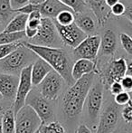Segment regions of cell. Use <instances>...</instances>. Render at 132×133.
I'll list each match as a JSON object with an SVG mask.
<instances>
[{
    "label": "cell",
    "instance_id": "6",
    "mask_svg": "<svg viewBox=\"0 0 132 133\" xmlns=\"http://www.w3.org/2000/svg\"><path fill=\"white\" fill-rule=\"evenodd\" d=\"M43 122L31 107L25 105L16 114V133H35Z\"/></svg>",
    "mask_w": 132,
    "mask_h": 133
},
{
    "label": "cell",
    "instance_id": "29",
    "mask_svg": "<svg viewBox=\"0 0 132 133\" xmlns=\"http://www.w3.org/2000/svg\"><path fill=\"white\" fill-rule=\"evenodd\" d=\"M59 1L72 9L74 13L83 12L87 6V3L85 0H59Z\"/></svg>",
    "mask_w": 132,
    "mask_h": 133
},
{
    "label": "cell",
    "instance_id": "21",
    "mask_svg": "<svg viewBox=\"0 0 132 133\" xmlns=\"http://www.w3.org/2000/svg\"><path fill=\"white\" fill-rule=\"evenodd\" d=\"M27 21H28V16H26V15H16L15 16H13V18L9 21V23H7V25L5 26L4 32L10 34L25 32Z\"/></svg>",
    "mask_w": 132,
    "mask_h": 133
},
{
    "label": "cell",
    "instance_id": "10",
    "mask_svg": "<svg viewBox=\"0 0 132 133\" xmlns=\"http://www.w3.org/2000/svg\"><path fill=\"white\" fill-rule=\"evenodd\" d=\"M64 80L55 71L51 72L39 84V92L48 101H55L58 98Z\"/></svg>",
    "mask_w": 132,
    "mask_h": 133
},
{
    "label": "cell",
    "instance_id": "3",
    "mask_svg": "<svg viewBox=\"0 0 132 133\" xmlns=\"http://www.w3.org/2000/svg\"><path fill=\"white\" fill-rule=\"evenodd\" d=\"M103 88L104 84L101 81H98L93 83L87 96L86 110L88 123L92 127L98 125L103 103Z\"/></svg>",
    "mask_w": 132,
    "mask_h": 133
},
{
    "label": "cell",
    "instance_id": "22",
    "mask_svg": "<svg viewBox=\"0 0 132 133\" xmlns=\"http://www.w3.org/2000/svg\"><path fill=\"white\" fill-rule=\"evenodd\" d=\"M42 18H43L42 15H41V13L38 10L31 13L28 16V21H27L25 33V36L28 37L30 40L34 38L35 35L38 33Z\"/></svg>",
    "mask_w": 132,
    "mask_h": 133
},
{
    "label": "cell",
    "instance_id": "27",
    "mask_svg": "<svg viewBox=\"0 0 132 133\" xmlns=\"http://www.w3.org/2000/svg\"><path fill=\"white\" fill-rule=\"evenodd\" d=\"M25 36V32H21V33H5V32H1L0 33V45L2 44H11V43H16L21 41L24 37Z\"/></svg>",
    "mask_w": 132,
    "mask_h": 133
},
{
    "label": "cell",
    "instance_id": "26",
    "mask_svg": "<svg viewBox=\"0 0 132 133\" xmlns=\"http://www.w3.org/2000/svg\"><path fill=\"white\" fill-rule=\"evenodd\" d=\"M24 45H25V42H21V41L0 45V61L6 58L8 55L14 53L16 50H17L18 48L22 47Z\"/></svg>",
    "mask_w": 132,
    "mask_h": 133
},
{
    "label": "cell",
    "instance_id": "32",
    "mask_svg": "<svg viewBox=\"0 0 132 133\" xmlns=\"http://www.w3.org/2000/svg\"><path fill=\"white\" fill-rule=\"evenodd\" d=\"M110 10H111V15H113V16H124L126 12V5L122 2H119L118 4H116V5L111 7Z\"/></svg>",
    "mask_w": 132,
    "mask_h": 133
},
{
    "label": "cell",
    "instance_id": "37",
    "mask_svg": "<svg viewBox=\"0 0 132 133\" xmlns=\"http://www.w3.org/2000/svg\"><path fill=\"white\" fill-rule=\"evenodd\" d=\"M30 3V0H11V4H12V7L16 10L21 7L25 6V5Z\"/></svg>",
    "mask_w": 132,
    "mask_h": 133
},
{
    "label": "cell",
    "instance_id": "42",
    "mask_svg": "<svg viewBox=\"0 0 132 133\" xmlns=\"http://www.w3.org/2000/svg\"><path fill=\"white\" fill-rule=\"evenodd\" d=\"M105 2H106V5H107L109 8H111L113 5H115L116 4H118L119 2H120V0H105Z\"/></svg>",
    "mask_w": 132,
    "mask_h": 133
},
{
    "label": "cell",
    "instance_id": "41",
    "mask_svg": "<svg viewBox=\"0 0 132 133\" xmlns=\"http://www.w3.org/2000/svg\"><path fill=\"white\" fill-rule=\"evenodd\" d=\"M126 75L132 77V60L127 62V72H126Z\"/></svg>",
    "mask_w": 132,
    "mask_h": 133
},
{
    "label": "cell",
    "instance_id": "39",
    "mask_svg": "<svg viewBox=\"0 0 132 133\" xmlns=\"http://www.w3.org/2000/svg\"><path fill=\"white\" fill-rule=\"evenodd\" d=\"M75 133H92V130L89 129V127L85 124H81L77 128Z\"/></svg>",
    "mask_w": 132,
    "mask_h": 133
},
{
    "label": "cell",
    "instance_id": "25",
    "mask_svg": "<svg viewBox=\"0 0 132 133\" xmlns=\"http://www.w3.org/2000/svg\"><path fill=\"white\" fill-rule=\"evenodd\" d=\"M54 22L56 25L61 26H67L72 24L75 23V16L72 10H64L62 11L56 17L54 18Z\"/></svg>",
    "mask_w": 132,
    "mask_h": 133
},
{
    "label": "cell",
    "instance_id": "1",
    "mask_svg": "<svg viewBox=\"0 0 132 133\" xmlns=\"http://www.w3.org/2000/svg\"><path fill=\"white\" fill-rule=\"evenodd\" d=\"M25 45L35 55L45 61L53 71L62 76L67 84L72 86L75 82L72 75V62L68 54L64 49L58 47L36 45L29 42H25Z\"/></svg>",
    "mask_w": 132,
    "mask_h": 133
},
{
    "label": "cell",
    "instance_id": "23",
    "mask_svg": "<svg viewBox=\"0 0 132 133\" xmlns=\"http://www.w3.org/2000/svg\"><path fill=\"white\" fill-rule=\"evenodd\" d=\"M3 133H16V114L13 109H7L2 116Z\"/></svg>",
    "mask_w": 132,
    "mask_h": 133
},
{
    "label": "cell",
    "instance_id": "8",
    "mask_svg": "<svg viewBox=\"0 0 132 133\" xmlns=\"http://www.w3.org/2000/svg\"><path fill=\"white\" fill-rule=\"evenodd\" d=\"M31 74H32V64L25 67L19 74V85L13 105L15 114H16L23 107L25 106L26 98L32 91L33 83Z\"/></svg>",
    "mask_w": 132,
    "mask_h": 133
},
{
    "label": "cell",
    "instance_id": "19",
    "mask_svg": "<svg viewBox=\"0 0 132 133\" xmlns=\"http://www.w3.org/2000/svg\"><path fill=\"white\" fill-rule=\"evenodd\" d=\"M53 68L44 61L43 59L38 57L35 60L34 63H32V83L34 86H38L44 78L51 72H53Z\"/></svg>",
    "mask_w": 132,
    "mask_h": 133
},
{
    "label": "cell",
    "instance_id": "48",
    "mask_svg": "<svg viewBox=\"0 0 132 133\" xmlns=\"http://www.w3.org/2000/svg\"><path fill=\"white\" fill-rule=\"evenodd\" d=\"M35 133H40V132H39V130H38V131H36V132H35Z\"/></svg>",
    "mask_w": 132,
    "mask_h": 133
},
{
    "label": "cell",
    "instance_id": "47",
    "mask_svg": "<svg viewBox=\"0 0 132 133\" xmlns=\"http://www.w3.org/2000/svg\"><path fill=\"white\" fill-rule=\"evenodd\" d=\"M2 98H3V97H2V95H1V94H0V100H1V99H2Z\"/></svg>",
    "mask_w": 132,
    "mask_h": 133
},
{
    "label": "cell",
    "instance_id": "12",
    "mask_svg": "<svg viewBox=\"0 0 132 133\" xmlns=\"http://www.w3.org/2000/svg\"><path fill=\"white\" fill-rule=\"evenodd\" d=\"M56 27L62 42L73 49H75L88 36L82 30L80 29L75 23L67 26H61L56 25Z\"/></svg>",
    "mask_w": 132,
    "mask_h": 133
},
{
    "label": "cell",
    "instance_id": "45",
    "mask_svg": "<svg viewBox=\"0 0 132 133\" xmlns=\"http://www.w3.org/2000/svg\"><path fill=\"white\" fill-rule=\"evenodd\" d=\"M4 29H5V27H4L3 24H2L1 22H0V33H1V32H3Z\"/></svg>",
    "mask_w": 132,
    "mask_h": 133
},
{
    "label": "cell",
    "instance_id": "31",
    "mask_svg": "<svg viewBox=\"0 0 132 133\" xmlns=\"http://www.w3.org/2000/svg\"><path fill=\"white\" fill-rule=\"evenodd\" d=\"M114 102L119 106H126L130 103V96L127 91H122L120 94L114 96Z\"/></svg>",
    "mask_w": 132,
    "mask_h": 133
},
{
    "label": "cell",
    "instance_id": "11",
    "mask_svg": "<svg viewBox=\"0 0 132 133\" xmlns=\"http://www.w3.org/2000/svg\"><path fill=\"white\" fill-rule=\"evenodd\" d=\"M100 49V36L98 35H88L75 49L73 54L78 59H87L95 62Z\"/></svg>",
    "mask_w": 132,
    "mask_h": 133
},
{
    "label": "cell",
    "instance_id": "28",
    "mask_svg": "<svg viewBox=\"0 0 132 133\" xmlns=\"http://www.w3.org/2000/svg\"><path fill=\"white\" fill-rule=\"evenodd\" d=\"M40 133H66V130L58 121H51L49 123L42 124L39 129Z\"/></svg>",
    "mask_w": 132,
    "mask_h": 133
},
{
    "label": "cell",
    "instance_id": "33",
    "mask_svg": "<svg viewBox=\"0 0 132 133\" xmlns=\"http://www.w3.org/2000/svg\"><path fill=\"white\" fill-rule=\"evenodd\" d=\"M121 117L124 119L126 123L132 122V103L130 102L128 105L124 106V108L121 110Z\"/></svg>",
    "mask_w": 132,
    "mask_h": 133
},
{
    "label": "cell",
    "instance_id": "9",
    "mask_svg": "<svg viewBox=\"0 0 132 133\" xmlns=\"http://www.w3.org/2000/svg\"><path fill=\"white\" fill-rule=\"evenodd\" d=\"M120 106L109 102L100 113L96 133H113L120 118Z\"/></svg>",
    "mask_w": 132,
    "mask_h": 133
},
{
    "label": "cell",
    "instance_id": "7",
    "mask_svg": "<svg viewBox=\"0 0 132 133\" xmlns=\"http://www.w3.org/2000/svg\"><path fill=\"white\" fill-rule=\"evenodd\" d=\"M25 105H28L38 115L43 124L51 122L53 118V110L49 101L46 100L39 91H31L25 101Z\"/></svg>",
    "mask_w": 132,
    "mask_h": 133
},
{
    "label": "cell",
    "instance_id": "35",
    "mask_svg": "<svg viewBox=\"0 0 132 133\" xmlns=\"http://www.w3.org/2000/svg\"><path fill=\"white\" fill-rule=\"evenodd\" d=\"M109 89L110 93L112 95H114V96H116V95L120 94V92L124 91V90H123V88H122V85H121V83H120V82H113L112 84H110V86L109 87Z\"/></svg>",
    "mask_w": 132,
    "mask_h": 133
},
{
    "label": "cell",
    "instance_id": "40",
    "mask_svg": "<svg viewBox=\"0 0 132 133\" xmlns=\"http://www.w3.org/2000/svg\"><path fill=\"white\" fill-rule=\"evenodd\" d=\"M124 26H125V32H124V33L128 34V35H130V36L132 37V23H130V22L127 19L125 22Z\"/></svg>",
    "mask_w": 132,
    "mask_h": 133
},
{
    "label": "cell",
    "instance_id": "14",
    "mask_svg": "<svg viewBox=\"0 0 132 133\" xmlns=\"http://www.w3.org/2000/svg\"><path fill=\"white\" fill-rule=\"evenodd\" d=\"M19 85V76L0 72V94L4 99L15 101Z\"/></svg>",
    "mask_w": 132,
    "mask_h": 133
},
{
    "label": "cell",
    "instance_id": "30",
    "mask_svg": "<svg viewBox=\"0 0 132 133\" xmlns=\"http://www.w3.org/2000/svg\"><path fill=\"white\" fill-rule=\"evenodd\" d=\"M120 41L126 53L132 56V37L126 33H121L120 35Z\"/></svg>",
    "mask_w": 132,
    "mask_h": 133
},
{
    "label": "cell",
    "instance_id": "44",
    "mask_svg": "<svg viewBox=\"0 0 132 133\" xmlns=\"http://www.w3.org/2000/svg\"><path fill=\"white\" fill-rule=\"evenodd\" d=\"M2 116H3V114L0 111V133H3L2 131Z\"/></svg>",
    "mask_w": 132,
    "mask_h": 133
},
{
    "label": "cell",
    "instance_id": "38",
    "mask_svg": "<svg viewBox=\"0 0 132 133\" xmlns=\"http://www.w3.org/2000/svg\"><path fill=\"white\" fill-rule=\"evenodd\" d=\"M125 5H126V12L124 16L126 17V19H128L130 23H132V0L128 2Z\"/></svg>",
    "mask_w": 132,
    "mask_h": 133
},
{
    "label": "cell",
    "instance_id": "20",
    "mask_svg": "<svg viewBox=\"0 0 132 133\" xmlns=\"http://www.w3.org/2000/svg\"><path fill=\"white\" fill-rule=\"evenodd\" d=\"M75 16V24L79 26L81 30H82L87 35H93L96 31V21L93 19L91 15L83 12L74 13Z\"/></svg>",
    "mask_w": 132,
    "mask_h": 133
},
{
    "label": "cell",
    "instance_id": "18",
    "mask_svg": "<svg viewBox=\"0 0 132 133\" xmlns=\"http://www.w3.org/2000/svg\"><path fill=\"white\" fill-rule=\"evenodd\" d=\"M118 48L117 35L112 29H106L100 37V51L104 55H113Z\"/></svg>",
    "mask_w": 132,
    "mask_h": 133
},
{
    "label": "cell",
    "instance_id": "24",
    "mask_svg": "<svg viewBox=\"0 0 132 133\" xmlns=\"http://www.w3.org/2000/svg\"><path fill=\"white\" fill-rule=\"evenodd\" d=\"M16 13L15 9L12 7L11 0H0V22L5 25L6 22L12 19V16Z\"/></svg>",
    "mask_w": 132,
    "mask_h": 133
},
{
    "label": "cell",
    "instance_id": "13",
    "mask_svg": "<svg viewBox=\"0 0 132 133\" xmlns=\"http://www.w3.org/2000/svg\"><path fill=\"white\" fill-rule=\"evenodd\" d=\"M127 61L123 57L114 59L109 63L103 74V84L108 87L115 82H120L126 76Z\"/></svg>",
    "mask_w": 132,
    "mask_h": 133
},
{
    "label": "cell",
    "instance_id": "5",
    "mask_svg": "<svg viewBox=\"0 0 132 133\" xmlns=\"http://www.w3.org/2000/svg\"><path fill=\"white\" fill-rule=\"evenodd\" d=\"M56 25L53 19L43 17L38 33L29 43L33 44L47 47H55L61 42Z\"/></svg>",
    "mask_w": 132,
    "mask_h": 133
},
{
    "label": "cell",
    "instance_id": "2",
    "mask_svg": "<svg viewBox=\"0 0 132 133\" xmlns=\"http://www.w3.org/2000/svg\"><path fill=\"white\" fill-rule=\"evenodd\" d=\"M95 72L87 74L76 81L62 98V112L68 119L77 118L81 113L87 96L94 83Z\"/></svg>",
    "mask_w": 132,
    "mask_h": 133
},
{
    "label": "cell",
    "instance_id": "17",
    "mask_svg": "<svg viewBox=\"0 0 132 133\" xmlns=\"http://www.w3.org/2000/svg\"><path fill=\"white\" fill-rule=\"evenodd\" d=\"M91 10L100 25L106 24L111 15V10L107 5L105 0H87Z\"/></svg>",
    "mask_w": 132,
    "mask_h": 133
},
{
    "label": "cell",
    "instance_id": "34",
    "mask_svg": "<svg viewBox=\"0 0 132 133\" xmlns=\"http://www.w3.org/2000/svg\"><path fill=\"white\" fill-rule=\"evenodd\" d=\"M38 10V5H33V4H27L25 5V6L21 7L19 9H16V13H18V14H24V15H26V16H29L31 13L34 12V11Z\"/></svg>",
    "mask_w": 132,
    "mask_h": 133
},
{
    "label": "cell",
    "instance_id": "36",
    "mask_svg": "<svg viewBox=\"0 0 132 133\" xmlns=\"http://www.w3.org/2000/svg\"><path fill=\"white\" fill-rule=\"evenodd\" d=\"M120 83H121L124 91L129 92V91H132V77L126 75L125 77L122 78V80L120 81Z\"/></svg>",
    "mask_w": 132,
    "mask_h": 133
},
{
    "label": "cell",
    "instance_id": "15",
    "mask_svg": "<svg viewBox=\"0 0 132 133\" xmlns=\"http://www.w3.org/2000/svg\"><path fill=\"white\" fill-rule=\"evenodd\" d=\"M72 10L59 0H45L44 3L38 5V11L43 17L54 19L62 11Z\"/></svg>",
    "mask_w": 132,
    "mask_h": 133
},
{
    "label": "cell",
    "instance_id": "4",
    "mask_svg": "<svg viewBox=\"0 0 132 133\" xmlns=\"http://www.w3.org/2000/svg\"><path fill=\"white\" fill-rule=\"evenodd\" d=\"M30 53H32V51L25 47V45L22 46L6 58L0 61V67L5 74H15V75L17 74H20L21 71L25 67L30 65L29 63L33 59Z\"/></svg>",
    "mask_w": 132,
    "mask_h": 133
},
{
    "label": "cell",
    "instance_id": "16",
    "mask_svg": "<svg viewBox=\"0 0 132 133\" xmlns=\"http://www.w3.org/2000/svg\"><path fill=\"white\" fill-rule=\"evenodd\" d=\"M92 72L97 74V64L94 61L87 59H78L72 65V75L75 82L84 75L92 74Z\"/></svg>",
    "mask_w": 132,
    "mask_h": 133
},
{
    "label": "cell",
    "instance_id": "46",
    "mask_svg": "<svg viewBox=\"0 0 132 133\" xmlns=\"http://www.w3.org/2000/svg\"><path fill=\"white\" fill-rule=\"evenodd\" d=\"M129 96H130V102H131V103H132V91H129Z\"/></svg>",
    "mask_w": 132,
    "mask_h": 133
},
{
    "label": "cell",
    "instance_id": "43",
    "mask_svg": "<svg viewBox=\"0 0 132 133\" xmlns=\"http://www.w3.org/2000/svg\"><path fill=\"white\" fill-rule=\"evenodd\" d=\"M44 1H45V0H30V3L33 4V5H41V4L44 3Z\"/></svg>",
    "mask_w": 132,
    "mask_h": 133
}]
</instances>
